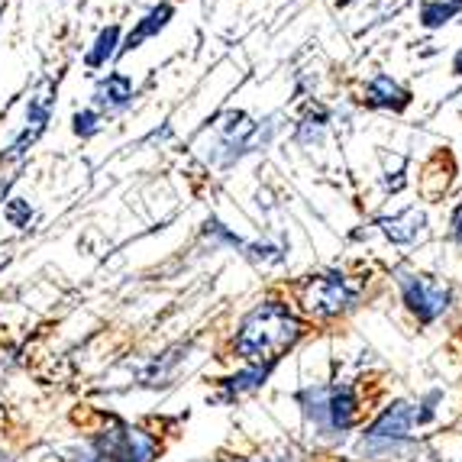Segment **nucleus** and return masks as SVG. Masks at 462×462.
<instances>
[{
    "label": "nucleus",
    "mask_w": 462,
    "mask_h": 462,
    "mask_svg": "<svg viewBox=\"0 0 462 462\" xmlns=\"http://www.w3.org/2000/svg\"><path fill=\"white\" fill-rule=\"evenodd\" d=\"M304 333V324L285 308L282 300H263L259 308H253L236 333V353L246 359L249 365H269L278 363L288 349L294 346Z\"/></svg>",
    "instance_id": "1"
},
{
    "label": "nucleus",
    "mask_w": 462,
    "mask_h": 462,
    "mask_svg": "<svg viewBox=\"0 0 462 462\" xmlns=\"http://www.w3.org/2000/svg\"><path fill=\"white\" fill-rule=\"evenodd\" d=\"M433 401H437V394H430V398L420 401V404H411V401H394L392 408L378 417L375 424H372V430L363 437V447H359V453L369 456V459H388V456H398L401 449L411 443V430H414L417 424L430 420V414H433L430 404H433Z\"/></svg>",
    "instance_id": "2"
},
{
    "label": "nucleus",
    "mask_w": 462,
    "mask_h": 462,
    "mask_svg": "<svg viewBox=\"0 0 462 462\" xmlns=\"http://www.w3.org/2000/svg\"><path fill=\"white\" fill-rule=\"evenodd\" d=\"M304 404L308 424H314L324 437H339L356 420V394L346 385H317L298 394Z\"/></svg>",
    "instance_id": "3"
},
{
    "label": "nucleus",
    "mask_w": 462,
    "mask_h": 462,
    "mask_svg": "<svg viewBox=\"0 0 462 462\" xmlns=\"http://www.w3.org/2000/svg\"><path fill=\"white\" fill-rule=\"evenodd\" d=\"M152 439L133 427L114 424L94 437L91 447L75 462H149L152 459Z\"/></svg>",
    "instance_id": "4"
},
{
    "label": "nucleus",
    "mask_w": 462,
    "mask_h": 462,
    "mask_svg": "<svg viewBox=\"0 0 462 462\" xmlns=\"http://www.w3.org/2000/svg\"><path fill=\"white\" fill-rule=\"evenodd\" d=\"M356 291L339 272H327V275H310L300 288V304L314 317H337L346 308H353Z\"/></svg>",
    "instance_id": "5"
},
{
    "label": "nucleus",
    "mask_w": 462,
    "mask_h": 462,
    "mask_svg": "<svg viewBox=\"0 0 462 462\" xmlns=\"http://www.w3.org/2000/svg\"><path fill=\"white\" fill-rule=\"evenodd\" d=\"M394 275H398V288H401V294H404V304H408L424 324L437 320V317L449 308V291L443 285H437L433 278L414 275V272H394Z\"/></svg>",
    "instance_id": "6"
},
{
    "label": "nucleus",
    "mask_w": 462,
    "mask_h": 462,
    "mask_svg": "<svg viewBox=\"0 0 462 462\" xmlns=\"http://www.w3.org/2000/svg\"><path fill=\"white\" fill-rule=\"evenodd\" d=\"M91 100H94V107L107 110V114L124 110L133 100V81L124 75V71H110L107 78H100L97 85H94Z\"/></svg>",
    "instance_id": "7"
},
{
    "label": "nucleus",
    "mask_w": 462,
    "mask_h": 462,
    "mask_svg": "<svg viewBox=\"0 0 462 462\" xmlns=\"http://www.w3.org/2000/svg\"><path fill=\"white\" fill-rule=\"evenodd\" d=\"M375 226L385 233L392 243H398V246H408V243H414V239L424 233L427 214H424V210H417V208H408V210H401V214H394V217H382V220H375Z\"/></svg>",
    "instance_id": "8"
},
{
    "label": "nucleus",
    "mask_w": 462,
    "mask_h": 462,
    "mask_svg": "<svg viewBox=\"0 0 462 462\" xmlns=\"http://www.w3.org/2000/svg\"><path fill=\"white\" fill-rule=\"evenodd\" d=\"M175 16V7H171L169 0L165 4H159V7H152L149 10L143 20L136 23V30H130V36H126V42L120 49H116V55H126V52H133V49H139L146 39H152V36H159V32L169 26V20Z\"/></svg>",
    "instance_id": "9"
},
{
    "label": "nucleus",
    "mask_w": 462,
    "mask_h": 462,
    "mask_svg": "<svg viewBox=\"0 0 462 462\" xmlns=\"http://www.w3.org/2000/svg\"><path fill=\"white\" fill-rule=\"evenodd\" d=\"M365 104L369 107H385V110H404L411 104V91L392 81L388 75H378L372 78L369 91H365Z\"/></svg>",
    "instance_id": "10"
},
{
    "label": "nucleus",
    "mask_w": 462,
    "mask_h": 462,
    "mask_svg": "<svg viewBox=\"0 0 462 462\" xmlns=\"http://www.w3.org/2000/svg\"><path fill=\"white\" fill-rule=\"evenodd\" d=\"M52 107H55V81H42L32 91L30 104H26V126L46 130V124L52 120Z\"/></svg>",
    "instance_id": "11"
},
{
    "label": "nucleus",
    "mask_w": 462,
    "mask_h": 462,
    "mask_svg": "<svg viewBox=\"0 0 462 462\" xmlns=\"http://www.w3.org/2000/svg\"><path fill=\"white\" fill-rule=\"evenodd\" d=\"M116 46H120V26H107V30H100L97 42H94V49L85 59L88 69H104L107 59H114L116 55Z\"/></svg>",
    "instance_id": "12"
},
{
    "label": "nucleus",
    "mask_w": 462,
    "mask_h": 462,
    "mask_svg": "<svg viewBox=\"0 0 462 462\" xmlns=\"http://www.w3.org/2000/svg\"><path fill=\"white\" fill-rule=\"evenodd\" d=\"M456 14H462V0H427L424 7H420V23L427 30H439L443 23H449Z\"/></svg>",
    "instance_id": "13"
},
{
    "label": "nucleus",
    "mask_w": 462,
    "mask_h": 462,
    "mask_svg": "<svg viewBox=\"0 0 462 462\" xmlns=\"http://www.w3.org/2000/svg\"><path fill=\"white\" fill-rule=\"evenodd\" d=\"M265 375H269V365H249L246 372H239V375L226 378V382H224V385H226L224 401H233L236 394L249 392V388H259L265 382Z\"/></svg>",
    "instance_id": "14"
},
{
    "label": "nucleus",
    "mask_w": 462,
    "mask_h": 462,
    "mask_svg": "<svg viewBox=\"0 0 462 462\" xmlns=\"http://www.w3.org/2000/svg\"><path fill=\"white\" fill-rule=\"evenodd\" d=\"M327 120H330V114H327V110H314V114L304 116V120H300V126H298V143H300V146H314V143H320V136H324V130H327Z\"/></svg>",
    "instance_id": "15"
},
{
    "label": "nucleus",
    "mask_w": 462,
    "mask_h": 462,
    "mask_svg": "<svg viewBox=\"0 0 462 462\" xmlns=\"http://www.w3.org/2000/svg\"><path fill=\"white\" fill-rule=\"evenodd\" d=\"M39 136H42V130H32V126H26V130L20 133V136H16L14 143L7 146V152L0 155V162H16V159H23V155L30 152L32 146H36Z\"/></svg>",
    "instance_id": "16"
},
{
    "label": "nucleus",
    "mask_w": 462,
    "mask_h": 462,
    "mask_svg": "<svg viewBox=\"0 0 462 462\" xmlns=\"http://www.w3.org/2000/svg\"><path fill=\"white\" fill-rule=\"evenodd\" d=\"M4 217H7V224L10 226H30V220H32V204L26 198H14V200H7V208H4Z\"/></svg>",
    "instance_id": "17"
},
{
    "label": "nucleus",
    "mask_w": 462,
    "mask_h": 462,
    "mask_svg": "<svg viewBox=\"0 0 462 462\" xmlns=\"http://www.w3.org/2000/svg\"><path fill=\"white\" fill-rule=\"evenodd\" d=\"M71 130L78 133V136L81 139H88V136H94V133L100 130V114L97 110H78L75 116H71Z\"/></svg>",
    "instance_id": "18"
},
{
    "label": "nucleus",
    "mask_w": 462,
    "mask_h": 462,
    "mask_svg": "<svg viewBox=\"0 0 462 462\" xmlns=\"http://www.w3.org/2000/svg\"><path fill=\"white\" fill-rule=\"evenodd\" d=\"M453 236L462 243V204L456 208V214H453Z\"/></svg>",
    "instance_id": "19"
},
{
    "label": "nucleus",
    "mask_w": 462,
    "mask_h": 462,
    "mask_svg": "<svg viewBox=\"0 0 462 462\" xmlns=\"http://www.w3.org/2000/svg\"><path fill=\"white\" fill-rule=\"evenodd\" d=\"M453 75H462V49L456 52V59H453Z\"/></svg>",
    "instance_id": "20"
},
{
    "label": "nucleus",
    "mask_w": 462,
    "mask_h": 462,
    "mask_svg": "<svg viewBox=\"0 0 462 462\" xmlns=\"http://www.w3.org/2000/svg\"><path fill=\"white\" fill-rule=\"evenodd\" d=\"M414 462H437V459H433V456H424V459H414Z\"/></svg>",
    "instance_id": "21"
},
{
    "label": "nucleus",
    "mask_w": 462,
    "mask_h": 462,
    "mask_svg": "<svg viewBox=\"0 0 462 462\" xmlns=\"http://www.w3.org/2000/svg\"><path fill=\"white\" fill-rule=\"evenodd\" d=\"M346 4H353V0H339V7H346Z\"/></svg>",
    "instance_id": "22"
},
{
    "label": "nucleus",
    "mask_w": 462,
    "mask_h": 462,
    "mask_svg": "<svg viewBox=\"0 0 462 462\" xmlns=\"http://www.w3.org/2000/svg\"><path fill=\"white\" fill-rule=\"evenodd\" d=\"M0 462H7V456H4V453H0Z\"/></svg>",
    "instance_id": "23"
}]
</instances>
